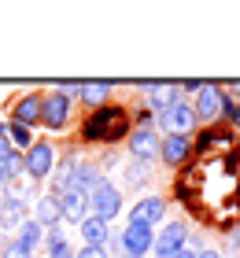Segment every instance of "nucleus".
Returning a JSON list of instances; mask_svg holds the SVG:
<instances>
[{
  "label": "nucleus",
  "mask_w": 240,
  "mask_h": 258,
  "mask_svg": "<svg viewBox=\"0 0 240 258\" xmlns=\"http://www.w3.org/2000/svg\"><path fill=\"white\" fill-rule=\"evenodd\" d=\"M126 258H133V254H126Z\"/></svg>",
  "instance_id": "obj_33"
},
{
  "label": "nucleus",
  "mask_w": 240,
  "mask_h": 258,
  "mask_svg": "<svg viewBox=\"0 0 240 258\" xmlns=\"http://www.w3.org/2000/svg\"><path fill=\"white\" fill-rule=\"evenodd\" d=\"M140 181H148V162H129L126 166V184H140Z\"/></svg>",
  "instance_id": "obj_24"
},
{
  "label": "nucleus",
  "mask_w": 240,
  "mask_h": 258,
  "mask_svg": "<svg viewBox=\"0 0 240 258\" xmlns=\"http://www.w3.org/2000/svg\"><path fill=\"white\" fill-rule=\"evenodd\" d=\"M78 232H81V247H104V243L111 240V225H107L104 218H96V214H89L81 221Z\"/></svg>",
  "instance_id": "obj_14"
},
{
  "label": "nucleus",
  "mask_w": 240,
  "mask_h": 258,
  "mask_svg": "<svg viewBox=\"0 0 240 258\" xmlns=\"http://www.w3.org/2000/svg\"><path fill=\"white\" fill-rule=\"evenodd\" d=\"M89 214H96V218H104L107 221V225H111V221L118 218V214H122V192H118L115 188V184L111 181H100V184H96V188L89 192Z\"/></svg>",
  "instance_id": "obj_2"
},
{
  "label": "nucleus",
  "mask_w": 240,
  "mask_h": 258,
  "mask_svg": "<svg viewBox=\"0 0 240 258\" xmlns=\"http://www.w3.org/2000/svg\"><path fill=\"white\" fill-rule=\"evenodd\" d=\"M181 247H188V229H185V221H166V225L155 232V258H170L177 254Z\"/></svg>",
  "instance_id": "obj_6"
},
{
  "label": "nucleus",
  "mask_w": 240,
  "mask_h": 258,
  "mask_svg": "<svg viewBox=\"0 0 240 258\" xmlns=\"http://www.w3.org/2000/svg\"><path fill=\"white\" fill-rule=\"evenodd\" d=\"M44 258H74V247H70L67 240H59V243H48V254Z\"/></svg>",
  "instance_id": "obj_25"
},
{
  "label": "nucleus",
  "mask_w": 240,
  "mask_h": 258,
  "mask_svg": "<svg viewBox=\"0 0 240 258\" xmlns=\"http://www.w3.org/2000/svg\"><path fill=\"white\" fill-rule=\"evenodd\" d=\"M0 258H33V254H26L15 240H8V243H4V251H0Z\"/></svg>",
  "instance_id": "obj_27"
},
{
  "label": "nucleus",
  "mask_w": 240,
  "mask_h": 258,
  "mask_svg": "<svg viewBox=\"0 0 240 258\" xmlns=\"http://www.w3.org/2000/svg\"><path fill=\"white\" fill-rule=\"evenodd\" d=\"M22 221H26V203L22 199H15V196H0V229L4 225H11V229H19Z\"/></svg>",
  "instance_id": "obj_18"
},
{
  "label": "nucleus",
  "mask_w": 240,
  "mask_h": 258,
  "mask_svg": "<svg viewBox=\"0 0 240 258\" xmlns=\"http://www.w3.org/2000/svg\"><path fill=\"white\" fill-rule=\"evenodd\" d=\"M59 199V221H70V225H81V221L89 218V196H81V192H63V196H56Z\"/></svg>",
  "instance_id": "obj_11"
},
{
  "label": "nucleus",
  "mask_w": 240,
  "mask_h": 258,
  "mask_svg": "<svg viewBox=\"0 0 240 258\" xmlns=\"http://www.w3.org/2000/svg\"><path fill=\"white\" fill-rule=\"evenodd\" d=\"M41 107H44V96H37V92L22 96V100L15 103V122H19V125H33V122H41Z\"/></svg>",
  "instance_id": "obj_20"
},
{
  "label": "nucleus",
  "mask_w": 240,
  "mask_h": 258,
  "mask_svg": "<svg viewBox=\"0 0 240 258\" xmlns=\"http://www.w3.org/2000/svg\"><path fill=\"white\" fill-rule=\"evenodd\" d=\"M115 92V81H81V103L85 107H104L107 103V96Z\"/></svg>",
  "instance_id": "obj_19"
},
{
  "label": "nucleus",
  "mask_w": 240,
  "mask_h": 258,
  "mask_svg": "<svg viewBox=\"0 0 240 258\" xmlns=\"http://www.w3.org/2000/svg\"><path fill=\"white\" fill-rule=\"evenodd\" d=\"M4 188H8V177H4V170H0V196H4Z\"/></svg>",
  "instance_id": "obj_31"
},
{
  "label": "nucleus",
  "mask_w": 240,
  "mask_h": 258,
  "mask_svg": "<svg viewBox=\"0 0 240 258\" xmlns=\"http://www.w3.org/2000/svg\"><path fill=\"white\" fill-rule=\"evenodd\" d=\"M196 258H225V254H222V251H211V247H207V251H200Z\"/></svg>",
  "instance_id": "obj_29"
},
{
  "label": "nucleus",
  "mask_w": 240,
  "mask_h": 258,
  "mask_svg": "<svg viewBox=\"0 0 240 258\" xmlns=\"http://www.w3.org/2000/svg\"><path fill=\"white\" fill-rule=\"evenodd\" d=\"M4 129H8V125H0V137H4Z\"/></svg>",
  "instance_id": "obj_32"
},
{
  "label": "nucleus",
  "mask_w": 240,
  "mask_h": 258,
  "mask_svg": "<svg viewBox=\"0 0 240 258\" xmlns=\"http://www.w3.org/2000/svg\"><path fill=\"white\" fill-rule=\"evenodd\" d=\"M229 240H233V247H240V225H233V232H229Z\"/></svg>",
  "instance_id": "obj_30"
},
{
  "label": "nucleus",
  "mask_w": 240,
  "mask_h": 258,
  "mask_svg": "<svg viewBox=\"0 0 240 258\" xmlns=\"http://www.w3.org/2000/svg\"><path fill=\"white\" fill-rule=\"evenodd\" d=\"M166 218V199L163 196H144L133 203V210H129V221H140V225H159V221Z\"/></svg>",
  "instance_id": "obj_10"
},
{
  "label": "nucleus",
  "mask_w": 240,
  "mask_h": 258,
  "mask_svg": "<svg viewBox=\"0 0 240 258\" xmlns=\"http://www.w3.org/2000/svg\"><path fill=\"white\" fill-rule=\"evenodd\" d=\"M236 196H240V188H236Z\"/></svg>",
  "instance_id": "obj_34"
},
{
  "label": "nucleus",
  "mask_w": 240,
  "mask_h": 258,
  "mask_svg": "<svg viewBox=\"0 0 240 258\" xmlns=\"http://www.w3.org/2000/svg\"><path fill=\"white\" fill-rule=\"evenodd\" d=\"M15 243H19V247L26 251V254H37V247L44 243V229H41L33 218H26V221H22V225L15 229Z\"/></svg>",
  "instance_id": "obj_16"
},
{
  "label": "nucleus",
  "mask_w": 240,
  "mask_h": 258,
  "mask_svg": "<svg viewBox=\"0 0 240 258\" xmlns=\"http://www.w3.org/2000/svg\"><path fill=\"white\" fill-rule=\"evenodd\" d=\"M159 133H155V129H133V133H129V155H133L137 162H152V159H159Z\"/></svg>",
  "instance_id": "obj_9"
},
{
  "label": "nucleus",
  "mask_w": 240,
  "mask_h": 258,
  "mask_svg": "<svg viewBox=\"0 0 240 258\" xmlns=\"http://www.w3.org/2000/svg\"><path fill=\"white\" fill-rule=\"evenodd\" d=\"M85 140H104V144H111L115 137L126 133V111L122 107H96V114L85 122Z\"/></svg>",
  "instance_id": "obj_1"
},
{
  "label": "nucleus",
  "mask_w": 240,
  "mask_h": 258,
  "mask_svg": "<svg viewBox=\"0 0 240 258\" xmlns=\"http://www.w3.org/2000/svg\"><path fill=\"white\" fill-rule=\"evenodd\" d=\"M181 100V89H177V81H148V89H144V103H148V111L159 118V114L170 107V103Z\"/></svg>",
  "instance_id": "obj_7"
},
{
  "label": "nucleus",
  "mask_w": 240,
  "mask_h": 258,
  "mask_svg": "<svg viewBox=\"0 0 240 258\" xmlns=\"http://www.w3.org/2000/svg\"><path fill=\"white\" fill-rule=\"evenodd\" d=\"M192 111H196V122H214L222 114V89L211 85V81H203V89L196 92V100H192Z\"/></svg>",
  "instance_id": "obj_8"
},
{
  "label": "nucleus",
  "mask_w": 240,
  "mask_h": 258,
  "mask_svg": "<svg viewBox=\"0 0 240 258\" xmlns=\"http://www.w3.org/2000/svg\"><path fill=\"white\" fill-rule=\"evenodd\" d=\"M118 243H122L126 254L133 258H148L152 247H155V229L152 225H140V221H129V225L118 232Z\"/></svg>",
  "instance_id": "obj_3"
},
{
  "label": "nucleus",
  "mask_w": 240,
  "mask_h": 258,
  "mask_svg": "<svg viewBox=\"0 0 240 258\" xmlns=\"http://www.w3.org/2000/svg\"><path fill=\"white\" fill-rule=\"evenodd\" d=\"M218 118H225V122L240 125V103H236L233 96H225V92H222V114H218Z\"/></svg>",
  "instance_id": "obj_23"
},
{
  "label": "nucleus",
  "mask_w": 240,
  "mask_h": 258,
  "mask_svg": "<svg viewBox=\"0 0 240 258\" xmlns=\"http://www.w3.org/2000/svg\"><path fill=\"white\" fill-rule=\"evenodd\" d=\"M8 140H11V148H15V151H22V155H26V151L33 148V129L11 122V125H8Z\"/></svg>",
  "instance_id": "obj_22"
},
{
  "label": "nucleus",
  "mask_w": 240,
  "mask_h": 258,
  "mask_svg": "<svg viewBox=\"0 0 240 258\" xmlns=\"http://www.w3.org/2000/svg\"><path fill=\"white\" fill-rule=\"evenodd\" d=\"M33 221H37L41 229H56L59 225V199L56 196H37L33 199Z\"/></svg>",
  "instance_id": "obj_15"
},
{
  "label": "nucleus",
  "mask_w": 240,
  "mask_h": 258,
  "mask_svg": "<svg viewBox=\"0 0 240 258\" xmlns=\"http://www.w3.org/2000/svg\"><path fill=\"white\" fill-rule=\"evenodd\" d=\"M188 151H192V140H188V137L166 133V137L159 140V159L166 162V166H181V162L188 159Z\"/></svg>",
  "instance_id": "obj_13"
},
{
  "label": "nucleus",
  "mask_w": 240,
  "mask_h": 258,
  "mask_svg": "<svg viewBox=\"0 0 240 258\" xmlns=\"http://www.w3.org/2000/svg\"><path fill=\"white\" fill-rule=\"evenodd\" d=\"M56 92H59V96H67V100H74V96H81V81H59Z\"/></svg>",
  "instance_id": "obj_26"
},
{
  "label": "nucleus",
  "mask_w": 240,
  "mask_h": 258,
  "mask_svg": "<svg viewBox=\"0 0 240 258\" xmlns=\"http://www.w3.org/2000/svg\"><path fill=\"white\" fill-rule=\"evenodd\" d=\"M41 122H44L48 129H67V122H70V100H67V96H59V92L44 96Z\"/></svg>",
  "instance_id": "obj_12"
},
{
  "label": "nucleus",
  "mask_w": 240,
  "mask_h": 258,
  "mask_svg": "<svg viewBox=\"0 0 240 258\" xmlns=\"http://www.w3.org/2000/svg\"><path fill=\"white\" fill-rule=\"evenodd\" d=\"M74 258H107V247H78Z\"/></svg>",
  "instance_id": "obj_28"
},
{
  "label": "nucleus",
  "mask_w": 240,
  "mask_h": 258,
  "mask_svg": "<svg viewBox=\"0 0 240 258\" xmlns=\"http://www.w3.org/2000/svg\"><path fill=\"white\" fill-rule=\"evenodd\" d=\"M22 159H26V177L30 181H48V177H52V170H56V148L52 144L33 140V148Z\"/></svg>",
  "instance_id": "obj_4"
},
{
  "label": "nucleus",
  "mask_w": 240,
  "mask_h": 258,
  "mask_svg": "<svg viewBox=\"0 0 240 258\" xmlns=\"http://www.w3.org/2000/svg\"><path fill=\"white\" fill-rule=\"evenodd\" d=\"M78 155H67L59 166L52 170V192L48 196H63V192H70V184H74V170H78Z\"/></svg>",
  "instance_id": "obj_17"
},
{
  "label": "nucleus",
  "mask_w": 240,
  "mask_h": 258,
  "mask_svg": "<svg viewBox=\"0 0 240 258\" xmlns=\"http://www.w3.org/2000/svg\"><path fill=\"white\" fill-rule=\"evenodd\" d=\"M100 181H104V177H100V170H96L92 162H78V170H74V184H70V188L81 192V196H89Z\"/></svg>",
  "instance_id": "obj_21"
},
{
  "label": "nucleus",
  "mask_w": 240,
  "mask_h": 258,
  "mask_svg": "<svg viewBox=\"0 0 240 258\" xmlns=\"http://www.w3.org/2000/svg\"><path fill=\"white\" fill-rule=\"evenodd\" d=\"M155 122L163 125V137H166V133L188 137V129L196 125V111H192V103H188V100H177V103H170V107H166Z\"/></svg>",
  "instance_id": "obj_5"
}]
</instances>
